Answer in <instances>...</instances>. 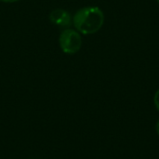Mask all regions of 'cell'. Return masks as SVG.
I'll return each mask as SVG.
<instances>
[{
  "label": "cell",
  "instance_id": "obj_1",
  "mask_svg": "<svg viewBox=\"0 0 159 159\" xmlns=\"http://www.w3.org/2000/svg\"><path fill=\"white\" fill-rule=\"evenodd\" d=\"M103 23V11L96 6L84 7L78 9L73 17L75 28L83 34H92L99 32Z\"/></svg>",
  "mask_w": 159,
  "mask_h": 159
},
{
  "label": "cell",
  "instance_id": "obj_2",
  "mask_svg": "<svg viewBox=\"0 0 159 159\" xmlns=\"http://www.w3.org/2000/svg\"><path fill=\"white\" fill-rule=\"evenodd\" d=\"M60 47L65 54H75L82 47V37L80 33L73 29L63 30L59 37Z\"/></svg>",
  "mask_w": 159,
  "mask_h": 159
},
{
  "label": "cell",
  "instance_id": "obj_3",
  "mask_svg": "<svg viewBox=\"0 0 159 159\" xmlns=\"http://www.w3.org/2000/svg\"><path fill=\"white\" fill-rule=\"evenodd\" d=\"M49 20L60 27H68L71 25L73 19L70 12L63 8H55L49 13Z\"/></svg>",
  "mask_w": 159,
  "mask_h": 159
},
{
  "label": "cell",
  "instance_id": "obj_4",
  "mask_svg": "<svg viewBox=\"0 0 159 159\" xmlns=\"http://www.w3.org/2000/svg\"><path fill=\"white\" fill-rule=\"evenodd\" d=\"M154 102H155L156 108L157 109V111H159V89H157V92H156V94H155V97H154Z\"/></svg>",
  "mask_w": 159,
  "mask_h": 159
},
{
  "label": "cell",
  "instance_id": "obj_5",
  "mask_svg": "<svg viewBox=\"0 0 159 159\" xmlns=\"http://www.w3.org/2000/svg\"><path fill=\"white\" fill-rule=\"evenodd\" d=\"M17 1H19V0H0V2H4V3H14Z\"/></svg>",
  "mask_w": 159,
  "mask_h": 159
},
{
  "label": "cell",
  "instance_id": "obj_6",
  "mask_svg": "<svg viewBox=\"0 0 159 159\" xmlns=\"http://www.w3.org/2000/svg\"><path fill=\"white\" fill-rule=\"evenodd\" d=\"M156 129H157V134L159 135V119H158V121H157V126H156Z\"/></svg>",
  "mask_w": 159,
  "mask_h": 159
},
{
  "label": "cell",
  "instance_id": "obj_7",
  "mask_svg": "<svg viewBox=\"0 0 159 159\" xmlns=\"http://www.w3.org/2000/svg\"><path fill=\"white\" fill-rule=\"evenodd\" d=\"M157 2H158V3H159V0H157Z\"/></svg>",
  "mask_w": 159,
  "mask_h": 159
}]
</instances>
